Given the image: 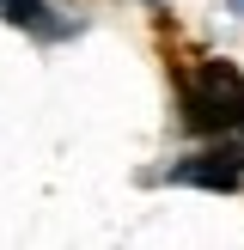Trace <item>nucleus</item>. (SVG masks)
Segmentation results:
<instances>
[{
  "label": "nucleus",
  "instance_id": "nucleus-1",
  "mask_svg": "<svg viewBox=\"0 0 244 250\" xmlns=\"http://www.w3.org/2000/svg\"><path fill=\"white\" fill-rule=\"evenodd\" d=\"M183 122L202 134H238L244 128V73L232 61H202L183 73Z\"/></svg>",
  "mask_w": 244,
  "mask_h": 250
},
{
  "label": "nucleus",
  "instance_id": "nucleus-2",
  "mask_svg": "<svg viewBox=\"0 0 244 250\" xmlns=\"http://www.w3.org/2000/svg\"><path fill=\"white\" fill-rule=\"evenodd\" d=\"M0 12L12 24H43V0H0Z\"/></svg>",
  "mask_w": 244,
  "mask_h": 250
},
{
  "label": "nucleus",
  "instance_id": "nucleus-3",
  "mask_svg": "<svg viewBox=\"0 0 244 250\" xmlns=\"http://www.w3.org/2000/svg\"><path fill=\"white\" fill-rule=\"evenodd\" d=\"M226 12H232V19H244V0H226Z\"/></svg>",
  "mask_w": 244,
  "mask_h": 250
}]
</instances>
